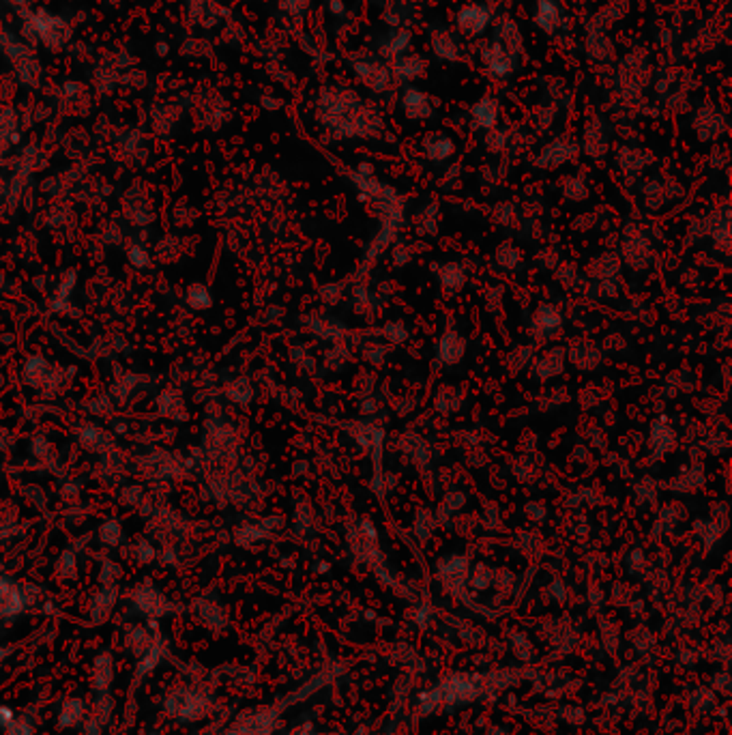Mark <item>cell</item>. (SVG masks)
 <instances>
[{"label": "cell", "instance_id": "6da1fadb", "mask_svg": "<svg viewBox=\"0 0 732 735\" xmlns=\"http://www.w3.org/2000/svg\"><path fill=\"white\" fill-rule=\"evenodd\" d=\"M22 39L30 45H43L50 52H58L71 41V24L58 13L47 9H26L20 13Z\"/></svg>", "mask_w": 732, "mask_h": 735}, {"label": "cell", "instance_id": "7a4b0ae2", "mask_svg": "<svg viewBox=\"0 0 732 735\" xmlns=\"http://www.w3.org/2000/svg\"><path fill=\"white\" fill-rule=\"evenodd\" d=\"M0 47H3V52L11 60L15 73H18V77L26 86H37L41 82V62L37 54L32 52V45H26L22 39L3 30Z\"/></svg>", "mask_w": 732, "mask_h": 735}, {"label": "cell", "instance_id": "3957f363", "mask_svg": "<svg viewBox=\"0 0 732 735\" xmlns=\"http://www.w3.org/2000/svg\"><path fill=\"white\" fill-rule=\"evenodd\" d=\"M166 708L172 716L181 718V721H198L200 716L208 712L210 706L200 692L189 688H178L168 697Z\"/></svg>", "mask_w": 732, "mask_h": 735}, {"label": "cell", "instance_id": "277c9868", "mask_svg": "<svg viewBox=\"0 0 732 735\" xmlns=\"http://www.w3.org/2000/svg\"><path fill=\"white\" fill-rule=\"evenodd\" d=\"M273 727L275 716L271 712H249L234 723L230 735H269Z\"/></svg>", "mask_w": 732, "mask_h": 735}, {"label": "cell", "instance_id": "5b68a950", "mask_svg": "<svg viewBox=\"0 0 732 735\" xmlns=\"http://www.w3.org/2000/svg\"><path fill=\"white\" fill-rule=\"evenodd\" d=\"M134 602H136V606H138L142 613L151 615V617H159L161 613H166V609H168L166 598L161 596L159 591H157L153 585H149V583L140 585V587L134 591Z\"/></svg>", "mask_w": 732, "mask_h": 735}, {"label": "cell", "instance_id": "8992f818", "mask_svg": "<svg viewBox=\"0 0 732 735\" xmlns=\"http://www.w3.org/2000/svg\"><path fill=\"white\" fill-rule=\"evenodd\" d=\"M56 370L47 363L43 357H30L26 363H24V378L30 387H45V385H52V378H54Z\"/></svg>", "mask_w": 732, "mask_h": 735}, {"label": "cell", "instance_id": "52a82bcc", "mask_svg": "<svg viewBox=\"0 0 732 735\" xmlns=\"http://www.w3.org/2000/svg\"><path fill=\"white\" fill-rule=\"evenodd\" d=\"M24 606V594L20 587L0 577V617H11Z\"/></svg>", "mask_w": 732, "mask_h": 735}, {"label": "cell", "instance_id": "ba28073f", "mask_svg": "<svg viewBox=\"0 0 732 735\" xmlns=\"http://www.w3.org/2000/svg\"><path fill=\"white\" fill-rule=\"evenodd\" d=\"M487 22H490L487 9H485V7H479V5L466 7V9L460 13V18H458V24H460V28L464 30L466 35H479L481 30L487 26Z\"/></svg>", "mask_w": 732, "mask_h": 735}, {"label": "cell", "instance_id": "9c48e42d", "mask_svg": "<svg viewBox=\"0 0 732 735\" xmlns=\"http://www.w3.org/2000/svg\"><path fill=\"white\" fill-rule=\"evenodd\" d=\"M77 439H80V443H82L84 450H88V452H106L110 447V443H112L110 435L103 433V430L97 428V426H84L82 430H80Z\"/></svg>", "mask_w": 732, "mask_h": 735}, {"label": "cell", "instance_id": "30bf717a", "mask_svg": "<svg viewBox=\"0 0 732 735\" xmlns=\"http://www.w3.org/2000/svg\"><path fill=\"white\" fill-rule=\"evenodd\" d=\"M114 602H117V589L114 585H103L99 591L95 594L93 602H90V613L97 621H101L103 617L110 615Z\"/></svg>", "mask_w": 732, "mask_h": 735}, {"label": "cell", "instance_id": "8fae6325", "mask_svg": "<svg viewBox=\"0 0 732 735\" xmlns=\"http://www.w3.org/2000/svg\"><path fill=\"white\" fill-rule=\"evenodd\" d=\"M185 301L191 310H206L213 306V293L204 284H191L185 291Z\"/></svg>", "mask_w": 732, "mask_h": 735}, {"label": "cell", "instance_id": "7c38bea8", "mask_svg": "<svg viewBox=\"0 0 732 735\" xmlns=\"http://www.w3.org/2000/svg\"><path fill=\"white\" fill-rule=\"evenodd\" d=\"M496 115H498V108L494 104V99L485 97L481 99L475 108H473V117L477 119V123L481 127H492L496 123Z\"/></svg>", "mask_w": 732, "mask_h": 735}, {"label": "cell", "instance_id": "4fadbf2b", "mask_svg": "<svg viewBox=\"0 0 732 735\" xmlns=\"http://www.w3.org/2000/svg\"><path fill=\"white\" fill-rule=\"evenodd\" d=\"M426 147H428V153L432 159H445L453 153V142L445 136H438V134L426 142Z\"/></svg>", "mask_w": 732, "mask_h": 735}, {"label": "cell", "instance_id": "5bb4252c", "mask_svg": "<svg viewBox=\"0 0 732 735\" xmlns=\"http://www.w3.org/2000/svg\"><path fill=\"white\" fill-rule=\"evenodd\" d=\"M537 20L546 30H552L559 24V9L552 0H539V13H537Z\"/></svg>", "mask_w": 732, "mask_h": 735}, {"label": "cell", "instance_id": "9a60e30c", "mask_svg": "<svg viewBox=\"0 0 732 735\" xmlns=\"http://www.w3.org/2000/svg\"><path fill=\"white\" fill-rule=\"evenodd\" d=\"M127 261L132 263L136 269H146L151 265V252L146 250L142 243H132L127 250Z\"/></svg>", "mask_w": 732, "mask_h": 735}, {"label": "cell", "instance_id": "2e32d148", "mask_svg": "<svg viewBox=\"0 0 732 735\" xmlns=\"http://www.w3.org/2000/svg\"><path fill=\"white\" fill-rule=\"evenodd\" d=\"M110 682H112V662H110V656H101L95 666V686L99 690H106Z\"/></svg>", "mask_w": 732, "mask_h": 735}, {"label": "cell", "instance_id": "e0dca14e", "mask_svg": "<svg viewBox=\"0 0 732 735\" xmlns=\"http://www.w3.org/2000/svg\"><path fill=\"white\" fill-rule=\"evenodd\" d=\"M187 3H189V15H193V20L208 26L210 24L208 15H215V11L210 9V0H187Z\"/></svg>", "mask_w": 732, "mask_h": 735}, {"label": "cell", "instance_id": "ac0fdd59", "mask_svg": "<svg viewBox=\"0 0 732 735\" xmlns=\"http://www.w3.org/2000/svg\"><path fill=\"white\" fill-rule=\"evenodd\" d=\"M99 535H101V540L106 542V544L114 546V544H119L121 538H123V527H121L119 520H114V518L106 520L101 525V529H99Z\"/></svg>", "mask_w": 732, "mask_h": 735}, {"label": "cell", "instance_id": "d6986e66", "mask_svg": "<svg viewBox=\"0 0 732 735\" xmlns=\"http://www.w3.org/2000/svg\"><path fill=\"white\" fill-rule=\"evenodd\" d=\"M82 703L80 701H67L62 706V712H60V725L62 727H69V725H75L80 718H82Z\"/></svg>", "mask_w": 732, "mask_h": 735}, {"label": "cell", "instance_id": "ffe728a7", "mask_svg": "<svg viewBox=\"0 0 732 735\" xmlns=\"http://www.w3.org/2000/svg\"><path fill=\"white\" fill-rule=\"evenodd\" d=\"M56 572H58V577H62V579H73L75 577V557H73V553L67 551V553L60 555Z\"/></svg>", "mask_w": 732, "mask_h": 735}, {"label": "cell", "instance_id": "44dd1931", "mask_svg": "<svg viewBox=\"0 0 732 735\" xmlns=\"http://www.w3.org/2000/svg\"><path fill=\"white\" fill-rule=\"evenodd\" d=\"M157 662H159V647L155 643H151L149 647L142 651V660L138 664V671H140V673H146V671H151Z\"/></svg>", "mask_w": 732, "mask_h": 735}, {"label": "cell", "instance_id": "7402d4cb", "mask_svg": "<svg viewBox=\"0 0 732 735\" xmlns=\"http://www.w3.org/2000/svg\"><path fill=\"white\" fill-rule=\"evenodd\" d=\"M136 557L140 559L142 564H149L157 557V551L153 549V544H149L146 540H142V542H138V544H136Z\"/></svg>", "mask_w": 732, "mask_h": 735}, {"label": "cell", "instance_id": "603a6c76", "mask_svg": "<svg viewBox=\"0 0 732 735\" xmlns=\"http://www.w3.org/2000/svg\"><path fill=\"white\" fill-rule=\"evenodd\" d=\"M9 735H32V733H30V727L24 723H11Z\"/></svg>", "mask_w": 732, "mask_h": 735}, {"label": "cell", "instance_id": "cb8c5ba5", "mask_svg": "<svg viewBox=\"0 0 732 735\" xmlns=\"http://www.w3.org/2000/svg\"><path fill=\"white\" fill-rule=\"evenodd\" d=\"M5 3H7L11 9H15L18 13H22V11H26V9H28V3H30V0H5Z\"/></svg>", "mask_w": 732, "mask_h": 735}, {"label": "cell", "instance_id": "d4e9b609", "mask_svg": "<svg viewBox=\"0 0 732 735\" xmlns=\"http://www.w3.org/2000/svg\"><path fill=\"white\" fill-rule=\"evenodd\" d=\"M305 3H307V0H284L282 7L295 13V11H299V9H301V5H305Z\"/></svg>", "mask_w": 732, "mask_h": 735}, {"label": "cell", "instance_id": "484cf974", "mask_svg": "<svg viewBox=\"0 0 732 735\" xmlns=\"http://www.w3.org/2000/svg\"><path fill=\"white\" fill-rule=\"evenodd\" d=\"M11 721H13V714L7 708H0V725H11Z\"/></svg>", "mask_w": 732, "mask_h": 735}, {"label": "cell", "instance_id": "4316f807", "mask_svg": "<svg viewBox=\"0 0 732 735\" xmlns=\"http://www.w3.org/2000/svg\"><path fill=\"white\" fill-rule=\"evenodd\" d=\"M155 52H157L159 56H166V54H168V43H166V41L155 43Z\"/></svg>", "mask_w": 732, "mask_h": 735}, {"label": "cell", "instance_id": "83f0119b", "mask_svg": "<svg viewBox=\"0 0 732 735\" xmlns=\"http://www.w3.org/2000/svg\"><path fill=\"white\" fill-rule=\"evenodd\" d=\"M292 735H310V731H307V729H299V731H295Z\"/></svg>", "mask_w": 732, "mask_h": 735}, {"label": "cell", "instance_id": "f1b7e54d", "mask_svg": "<svg viewBox=\"0 0 732 735\" xmlns=\"http://www.w3.org/2000/svg\"><path fill=\"white\" fill-rule=\"evenodd\" d=\"M3 194H5V181L0 179V196H3Z\"/></svg>", "mask_w": 732, "mask_h": 735}, {"label": "cell", "instance_id": "f546056e", "mask_svg": "<svg viewBox=\"0 0 732 735\" xmlns=\"http://www.w3.org/2000/svg\"><path fill=\"white\" fill-rule=\"evenodd\" d=\"M5 656V649H0V658H3Z\"/></svg>", "mask_w": 732, "mask_h": 735}]
</instances>
